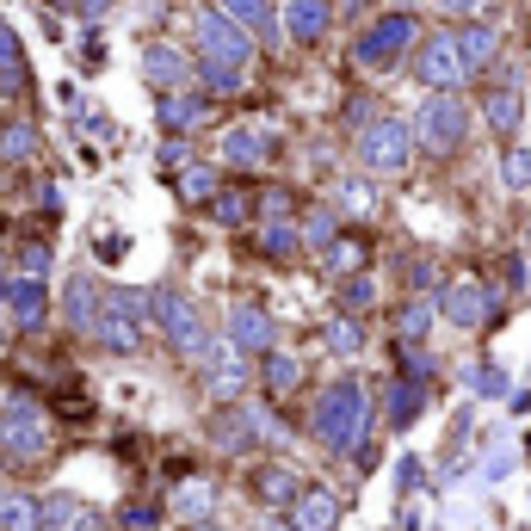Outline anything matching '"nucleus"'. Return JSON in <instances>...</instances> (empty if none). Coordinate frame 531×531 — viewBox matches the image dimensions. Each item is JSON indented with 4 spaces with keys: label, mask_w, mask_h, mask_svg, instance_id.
I'll return each instance as SVG.
<instances>
[{
    "label": "nucleus",
    "mask_w": 531,
    "mask_h": 531,
    "mask_svg": "<svg viewBox=\"0 0 531 531\" xmlns=\"http://www.w3.org/2000/svg\"><path fill=\"white\" fill-rule=\"evenodd\" d=\"M328 19H334V7L328 0H285V31L291 38H303V44H315L328 31Z\"/></svg>",
    "instance_id": "2eb2a0df"
},
{
    "label": "nucleus",
    "mask_w": 531,
    "mask_h": 531,
    "mask_svg": "<svg viewBox=\"0 0 531 531\" xmlns=\"http://www.w3.org/2000/svg\"><path fill=\"white\" fill-rule=\"evenodd\" d=\"M414 75L427 81L433 93H451L457 81H470V68H464V50H457V31H433V38L414 50Z\"/></svg>",
    "instance_id": "39448f33"
},
{
    "label": "nucleus",
    "mask_w": 531,
    "mask_h": 531,
    "mask_svg": "<svg viewBox=\"0 0 531 531\" xmlns=\"http://www.w3.org/2000/svg\"><path fill=\"white\" fill-rule=\"evenodd\" d=\"M50 445V427H44V414L38 408H13V414H0V451L19 457V464H31V457H44Z\"/></svg>",
    "instance_id": "1a4fd4ad"
},
{
    "label": "nucleus",
    "mask_w": 531,
    "mask_h": 531,
    "mask_svg": "<svg viewBox=\"0 0 531 531\" xmlns=\"http://www.w3.org/2000/svg\"><path fill=\"white\" fill-rule=\"evenodd\" d=\"M143 297H136V291H112V297H105V309L93 315V334H99V346L105 352H136V346H143Z\"/></svg>",
    "instance_id": "7ed1b4c3"
},
{
    "label": "nucleus",
    "mask_w": 531,
    "mask_h": 531,
    "mask_svg": "<svg viewBox=\"0 0 531 531\" xmlns=\"http://www.w3.org/2000/svg\"><path fill=\"white\" fill-rule=\"evenodd\" d=\"M223 155H229L235 167H260V161L272 155V136H266V130H229V136H223Z\"/></svg>",
    "instance_id": "6ab92c4d"
},
{
    "label": "nucleus",
    "mask_w": 531,
    "mask_h": 531,
    "mask_svg": "<svg viewBox=\"0 0 531 531\" xmlns=\"http://www.w3.org/2000/svg\"><path fill=\"white\" fill-rule=\"evenodd\" d=\"M457 50H464V68L476 75V68H488L494 50H501V31L482 25V19H470V25H457Z\"/></svg>",
    "instance_id": "dca6fc26"
},
{
    "label": "nucleus",
    "mask_w": 531,
    "mask_h": 531,
    "mask_svg": "<svg viewBox=\"0 0 531 531\" xmlns=\"http://www.w3.org/2000/svg\"><path fill=\"white\" fill-rule=\"evenodd\" d=\"M266 383H272V396H285V389H297V359H266Z\"/></svg>",
    "instance_id": "c85d7f7f"
},
{
    "label": "nucleus",
    "mask_w": 531,
    "mask_h": 531,
    "mask_svg": "<svg viewBox=\"0 0 531 531\" xmlns=\"http://www.w3.org/2000/svg\"><path fill=\"white\" fill-rule=\"evenodd\" d=\"M247 210H254V204H247V192H223L217 198V217L223 223H247Z\"/></svg>",
    "instance_id": "473e14b6"
},
{
    "label": "nucleus",
    "mask_w": 531,
    "mask_h": 531,
    "mask_svg": "<svg viewBox=\"0 0 531 531\" xmlns=\"http://www.w3.org/2000/svg\"><path fill=\"white\" fill-rule=\"evenodd\" d=\"M482 118H488V130L494 136H513L519 130V118H525V99H519V87H488V99H482Z\"/></svg>",
    "instance_id": "4468645a"
},
{
    "label": "nucleus",
    "mask_w": 531,
    "mask_h": 531,
    "mask_svg": "<svg viewBox=\"0 0 531 531\" xmlns=\"http://www.w3.org/2000/svg\"><path fill=\"white\" fill-rule=\"evenodd\" d=\"M198 68H247V56H254V44H247V31L223 13V7H210L198 13Z\"/></svg>",
    "instance_id": "f03ea898"
},
{
    "label": "nucleus",
    "mask_w": 531,
    "mask_h": 531,
    "mask_svg": "<svg viewBox=\"0 0 531 531\" xmlns=\"http://www.w3.org/2000/svg\"><path fill=\"white\" fill-rule=\"evenodd\" d=\"M0 303L13 309V322H19V328H38V322H44V309H50V297H44V278H31V272L7 278V285H0Z\"/></svg>",
    "instance_id": "9d476101"
},
{
    "label": "nucleus",
    "mask_w": 531,
    "mask_h": 531,
    "mask_svg": "<svg viewBox=\"0 0 531 531\" xmlns=\"http://www.w3.org/2000/svg\"><path fill=\"white\" fill-rule=\"evenodd\" d=\"M414 13H383L371 31H365V38H359V62L365 68H396L402 62V50L414 44Z\"/></svg>",
    "instance_id": "0eeeda50"
},
{
    "label": "nucleus",
    "mask_w": 531,
    "mask_h": 531,
    "mask_svg": "<svg viewBox=\"0 0 531 531\" xmlns=\"http://www.w3.org/2000/svg\"><path fill=\"white\" fill-rule=\"evenodd\" d=\"M420 402H427V396H420V383H414V377H402L396 389H389V427H408V420L420 414Z\"/></svg>",
    "instance_id": "412c9836"
},
{
    "label": "nucleus",
    "mask_w": 531,
    "mask_h": 531,
    "mask_svg": "<svg viewBox=\"0 0 531 531\" xmlns=\"http://www.w3.org/2000/svg\"><path fill=\"white\" fill-rule=\"evenodd\" d=\"M427 322H433V309H427V303L402 309V340H420V334H427Z\"/></svg>",
    "instance_id": "72a5a7b5"
},
{
    "label": "nucleus",
    "mask_w": 531,
    "mask_h": 531,
    "mask_svg": "<svg viewBox=\"0 0 531 531\" xmlns=\"http://www.w3.org/2000/svg\"><path fill=\"white\" fill-rule=\"evenodd\" d=\"M186 198H210V192H217V173H210V167H186Z\"/></svg>",
    "instance_id": "2f4dec72"
},
{
    "label": "nucleus",
    "mask_w": 531,
    "mask_h": 531,
    "mask_svg": "<svg viewBox=\"0 0 531 531\" xmlns=\"http://www.w3.org/2000/svg\"><path fill=\"white\" fill-rule=\"evenodd\" d=\"M328 346H334V352H359V328H352V322H334V328H328Z\"/></svg>",
    "instance_id": "c9c22d12"
},
{
    "label": "nucleus",
    "mask_w": 531,
    "mask_h": 531,
    "mask_svg": "<svg viewBox=\"0 0 531 531\" xmlns=\"http://www.w3.org/2000/svg\"><path fill=\"white\" fill-rule=\"evenodd\" d=\"M309 241H334V217H328V210H315V217H309Z\"/></svg>",
    "instance_id": "e433bc0d"
},
{
    "label": "nucleus",
    "mask_w": 531,
    "mask_h": 531,
    "mask_svg": "<svg viewBox=\"0 0 531 531\" xmlns=\"http://www.w3.org/2000/svg\"><path fill=\"white\" fill-rule=\"evenodd\" d=\"M340 525V501L328 488H297L291 501V531H334Z\"/></svg>",
    "instance_id": "f8f14e48"
},
{
    "label": "nucleus",
    "mask_w": 531,
    "mask_h": 531,
    "mask_svg": "<svg viewBox=\"0 0 531 531\" xmlns=\"http://www.w3.org/2000/svg\"><path fill=\"white\" fill-rule=\"evenodd\" d=\"M229 340H235V346H247V352L272 346V322H266V309H254V303H235V315H229Z\"/></svg>",
    "instance_id": "f3484780"
},
{
    "label": "nucleus",
    "mask_w": 531,
    "mask_h": 531,
    "mask_svg": "<svg viewBox=\"0 0 531 531\" xmlns=\"http://www.w3.org/2000/svg\"><path fill=\"white\" fill-rule=\"evenodd\" d=\"M0 285H7V254H0Z\"/></svg>",
    "instance_id": "79ce46f5"
},
{
    "label": "nucleus",
    "mask_w": 531,
    "mask_h": 531,
    "mask_svg": "<svg viewBox=\"0 0 531 531\" xmlns=\"http://www.w3.org/2000/svg\"><path fill=\"white\" fill-rule=\"evenodd\" d=\"M0 531H44V501H31V494H0Z\"/></svg>",
    "instance_id": "a211bd4d"
},
{
    "label": "nucleus",
    "mask_w": 531,
    "mask_h": 531,
    "mask_svg": "<svg viewBox=\"0 0 531 531\" xmlns=\"http://www.w3.org/2000/svg\"><path fill=\"white\" fill-rule=\"evenodd\" d=\"M470 383L482 389V396H507V377L494 371V365H476V371H470Z\"/></svg>",
    "instance_id": "f704fd0d"
},
{
    "label": "nucleus",
    "mask_w": 531,
    "mask_h": 531,
    "mask_svg": "<svg viewBox=\"0 0 531 531\" xmlns=\"http://www.w3.org/2000/svg\"><path fill=\"white\" fill-rule=\"evenodd\" d=\"M93 315H99L93 278H75V285H68V322H75V328H93Z\"/></svg>",
    "instance_id": "5701e85b"
},
{
    "label": "nucleus",
    "mask_w": 531,
    "mask_h": 531,
    "mask_svg": "<svg viewBox=\"0 0 531 531\" xmlns=\"http://www.w3.org/2000/svg\"><path fill=\"white\" fill-rule=\"evenodd\" d=\"M31 149H38V130L31 124H0V155L7 161H25Z\"/></svg>",
    "instance_id": "393cba45"
},
{
    "label": "nucleus",
    "mask_w": 531,
    "mask_h": 531,
    "mask_svg": "<svg viewBox=\"0 0 531 531\" xmlns=\"http://www.w3.org/2000/svg\"><path fill=\"white\" fill-rule=\"evenodd\" d=\"M198 118H204V99H186V93H167L161 99V124L167 130H192Z\"/></svg>",
    "instance_id": "4be33fe9"
},
{
    "label": "nucleus",
    "mask_w": 531,
    "mask_h": 531,
    "mask_svg": "<svg viewBox=\"0 0 531 531\" xmlns=\"http://www.w3.org/2000/svg\"><path fill=\"white\" fill-rule=\"evenodd\" d=\"M445 315L457 328H482L488 315H494V297L476 285V278H457V285H445Z\"/></svg>",
    "instance_id": "9b49d317"
},
{
    "label": "nucleus",
    "mask_w": 531,
    "mask_h": 531,
    "mask_svg": "<svg viewBox=\"0 0 531 531\" xmlns=\"http://www.w3.org/2000/svg\"><path fill=\"white\" fill-rule=\"evenodd\" d=\"M143 75H149L161 93H173V87H192V62H186L180 50H167V44H149V50H143Z\"/></svg>",
    "instance_id": "ddd939ff"
},
{
    "label": "nucleus",
    "mask_w": 531,
    "mask_h": 531,
    "mask_svg": "<svg viewBox=\"0 0 531 531\" xmlns=\"http://www.w3.org/2000/svg\"><path fill=\"white\" fill-rule=\"evenodd\" d=\"M266 531H278V525H266Z\"/></svg>",
    "instance_id": "37998d69"
},
{
    "label": "nucleus",
    "mask_w": 531,
    "mask_h": 531,
    "mask_svg": "<svg viewBox=\"0 0 531 531\" xmlns=\"http://www.w3.org/2000/svg\"><path fill=\"white\" fill-rule=\"evenodd\" d=\"M260 247H266V254H272V260H291V254H297V229H291V223H266V235H260Z\"/></svg>",
    "instance_id": "bb28decb"
},
{
    "label": "nucleus",
    "mask_w": 531,
    "mask_h": 531,
    "mask_svg": "<svg viewBox=\"0 0 531 531\" xmlns=\"http://www.w3.org/2000/svg\"><path fill=\"white\" fill-rule=\"evenodd\" d=\"M359 155H365V167H377V173L408 167V155H414V124H402V118H377V124L359 136Z\"/></svg>",
    "instance_id": "423d86ee"
},
{
    "label": "nucleus",
    "mask_w": 531,
    "mask_h": 531,
    "mask_svg": "<svg viewBox=\"0 0 531 531\" xmlns=\"http://www.w3.org/2000/svg\"><path fill=\"white\" fill-rule=\"evenodd\" d=\"M241 383H247V365L229 359V352H210V389H217V396H235Z\"/></svg>",
    "instance_id": "b1692460"
},
{
    "label": "nucleus",
    "mask_w": 531,
    "mask_h": 531,
    "mask_svg": "<svg viewBox=\"0 0 531 531\" xmlns=\"http://www.w3.org/2000/svg\"><path fill=\"white\" fill-rule=\"evenodd\" d=\"M365 420H371V408H365V389L346 377V383L322 389V402H315V439H322L328 451H359V439H365Z\"/></svg>",
    "instance_id": "f257e3e1"
},
{
    "label": "nucleus",
    "mask_w": 531,
    "mask_h": 531,
    "mask_svg": "<svg viewBox=\"0 0 531 531\" xmlns=\"http://www.w3.org/2000/svg\"><path fill=\"white\" fill-rule=\"evenodd\" d=\"M464 105H457L451 93H433L427 105H420V118H414V143L420 149H433V155H451L457 143H464Z\"/></svg>",
    "instance_id": "20e7f679"
},
{
    "label": "nucleus",
    "mask_w": 531,
    "mask_h": 531,
    "mask_svg": "<svg viewBox=\"0 0 531 531\" xmlns=\"http://www.w3.org/2000/svg\"><path fill=\"white\" fill-rule=\"evenodd\" d=\"M260 494H266V501H297L291 470H266V476H260Z\"/></svg>",
    "instance_id": "7c9ffc66"
},
{
    "label": "nucleus",
    "mask_w": 531,
    "mask_h": 531,
    "mask_svg": "<svg viewBox=\"0 0 531 531\" xmlns=\"http://www.w3.org/2000/svg\"><path fill=\"white\" fill-rule=\"evenodd\" d=\"M149 303H155V315H161V328H167L173 346H180V352H198V359H210V340H204V328H198V309H192L180 291H155Z\"/></svg>",
    "instance_id": "6e6552de"
},
{
    "label": "nucleus",
    "mask_w": 531,
    "mask_h": 531,
    "mask_svg": "<svg viewBox=\"0 0 531 531\" xmlns=\"http://www.w3.org/2000/svg\"><path fill=\"white\" fill-rule=\"evenodd\" d=\"M501 173H507V186H513V192H525V186H531V149H507Z\"/></svg>",
    "instance_id": "cd10ccee"
},
{
    "label": "nucleus",
    "mask_w": 531,
    "mask_h": 531,
    "mask_svg": "<svg viewBox=\"0 0 531 531\" xmlns=\"http://www.w3.org/2000/svg\"><path fill=\"white\" fill-rule=\"evenodd\" d=\"M235 25H272V0H217Z\"/></svg>",
    "instance_id": "a878e982"
},
{
    "label": "nucleus",
    "mask_w": 531,
    "mask_h": 531,
    "mask_svg": "<svg viewBox=\"0 0 531 531\" xmlns=\"http://www.w3.org/2000/svg\"><path fill=\"white\" fill-rule=\"evenodd\" d=\"M0 87H7V93L25 87V50L13 38V25H0Z\"/></svg>",
    "instance_id": "aec40b11"
},
{
    "label": "nucleus",
    "mask_w": 531,
    "mask_h": 531,
    "mask_svg": "<svg viewBox=\"0 0 531 531\" xmlns=\"http://www.w3.org/2000/svg\"><path fill=\"white\" fill-rule=\"evenodd\" d=\"M451 13H476V7H488V0H445Z\"/></svg>",
    "instance_id": "ea45409f"
},
{
    "label": "nucleus",
    "mask_w": 531,
    "mask_h": 531,
    "mask_svg": "<svg viewBox=\"0 0 531 531\" xmlns=\"http://www.w3.org/2000/svg\"><path fill=\"white\" fill-rule=\"evenodd\" d=\"M75 7H81V13H105V7H112V0H75Z\"/></svg>",
    "instance_id": "a19ab883"
},
{
    "label": "nucleus",
    "mask_w": 531,
    "mask_h": 531,
    "mask_svg": "<svg viewBox=\"0 0 531 531\" xmlns=\"http://www.w3.org/2000/svg\"><path fill=\"white\" fill-rule=\"evenodd\" d=\"M124 525H130V531H155V507H130Z\"/></svg>",
    "instance_id": "4c0bfd02"
},
{
    "label": "nucleus",
    "mask_w": 531,
    "mask_h": 531,
    "mask_svg": "<svg viewBox=\"0 0 531 531\" xmlns=\"http://www.w3.org/2000/svg\"><path fill=\"white\" fill-rule=\"evenodd\" d=\"M180 513H186V519H204V513H210V482H186V488H180Z\"/></svg>",
    "instance_id": "c756f323"
},
{
    "label": "nucleus",
    "mask_w": 531,
    "mask_h": 531,
    "mask_svg": "<svg viewBox=\"0 0 531 531\" xmlns=\"http://www.w3.org/2000/svg\"><path fill=\"white\" fill-rule=\"evenodd\" d=\"M68 531H105V519L99 513H75V525H68Z\"/></svg>",
    "instance_id": "58836bf2"
}]
</instances>
